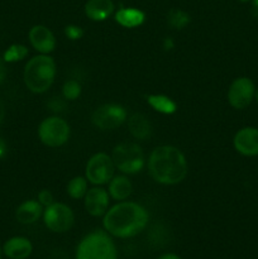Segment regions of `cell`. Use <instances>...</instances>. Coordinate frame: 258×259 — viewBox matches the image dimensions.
<instances>
[{"label":"cell","mask_w":258,"mask_h":259,"mask_svg":"<svg viewBox=\"0 0 258 259\" xmlns=\"http://www.w3.org/2000/svg\"><path fill=\"white\" fill-rule=\"evenodd\" d=\"M149 220L146 207L133 201L114 205L104 215L103 225L110 235L121 239L136 237L147 227Z\"/></svg>","instance_id":"cell-1"},{"label":"cell","mask_w":258,"mask_h":259,"mask_svg":"<svg viewBox=\"0 0 258 259\" xmlns=\"http://www.w3.org/2000/svg\"><path fill=\"white\" fill-rule=\"evenodd\" d=\"M148 172L158 184L177 185L186 177L187 161L184 153L176 147H157L149 156Z\"/></svg>","instance_id":"cell-2"},{"label":"cell","mask_w":258,"mask_h":259,"mask_svg":"<svg viewBox=\"0 0 258 259\" xmlns=\"http://www.w3.org/2000/svg\"><path fill=\"white\" fill-rule=\"evenodd\" d=\"M56 62L52 57L47 55H39L30 58L24 68L25 86L28 90L34 94H43L52 86L55 81Z\"/></svg>","instance_id":"cell-3"},{"label":"cell","mask_w":258,"mask_h":259,"mask_svg":"<svg viewBox=\"0 0 258 259\" xmlns=\"http://www.w3.org/2000/svg\"><path fill=\"white\" fill-rule=\"evenodd\" d=\"M118 250L108 232L95 230L81 239L76 249V259H116Z\"/></svg>","instance_id":"cell-4"},{"label":"cell","mask_w":258,"mask_h":259,"mask_svg":"<svg viewBox=\"0 0 258 259\" xmlns=\"http://www.w3.org/2000/svg\"><path fill=\"white\" fill-rule=\"evenodd\" d=\"M115 168L125 175H136L144 167V154L136 143H120L115 146L111 154Z\"/></svg>","instance_id":"cell-5"},{"label":"cell","mask_w":258,"mask_h":259,"mask_svg":"<svg viewBox=\"0 0 258 259\" xmlns=\"http://www.w3.org/2000/svg\"><path fill=\"white\" fill-rule=\"evenodd\" d=\"M38 136L45 146L51 148L61 147L70 138V125L65 119L50 116L39 124Z\"/></svg>","instance_id":"cell-6"},{"label":"cell","mask_w":258,"mask_h":259,"mask_svg":"<svg viewBox=\"0 0 258 259\" xmlns=\"http://www.w3.org/2000/svg\"><path fill=\"white\" fill-rule=\"evenodd\" d=\"M45 225L53 233H66L72 228L75 215L70 206L62 202H53L43 211Z\"/></svg>","instance_id":"cell-7"},{"label":"cell","mask_w":258,"mask_h":259,"mask_svg":"<svg viewBox=\"0 0 258 259\" xmlns=\"http://www.w3.org/2000/svg\"><path fill=\"white\" fill-rule=\"evenodd\" d=\"M128 118L125 109L119 104H104L91 115V123L101 131H113L123 125Z\"/></svg>","instance_id":"cell-8"},{"label":"cell","mask_w":258,"mask_h":259,"mask_svg":"<svg viewBox=\"0 0 258 259\" xmlns=\"http://www.w3.org/2000/svg\"><path fill=\"white\" fill-rule=\"evenodd\" d=\"M115 166L106 153H96L86 164V179L93 185H105L114 177Z\"/></svg>","instance_id":"cell-9"},{"label":"cell","mask_w":258,"mask_h":259,"mask_svg":"<svg viewBox=\"0 0 258 259\" xmlns=\"http://www.w3.org/2000/svg\"><path fill=\"white\" fill-rule=\"evenodd\" d=\"M255 86L254 82L249 77H238L230 83L229 90H228V101L230 106H233L237 110H243L254 99Z\"/></svg>","instance_id":"cell-10"},{"label":"cell","mask_w":258,"mask_h":259,"mask_svg":"<svg viewBox=\"0 0 258 259\" xmlns=\"http://www.w3.org/2000/svg\"><path fill=\"white\" fill-rule=\"evenodd\" d=\"M233 144L238 153L245 157L258 156V128L245 126L235 133Z\"/></svg>","instance_id":"cell-11"},{"label":"cell","mask_w":258,"mask_h":259,"mask_svg":"<svg viewBox=\"0 0 258 259\" xmlns=\"http://www.w3.org/2000/svg\"><path fill=\"white\" fill-rule=\"evenodd\" d=\"M109 192L103 187H93L85 195V209L91 217H103L109 209Z\"/></svg>","instance_id":"cell-12"},{"label":"cell","mask_w":258,"mask_h":259,"mask_svg":"<svg viewBox=\"0 0 258 259\" xmlns=\"http://www.w3.org/2000/svg\"><path fill=\"white\" fill-rule=\"evenodd\" d=\"M28 37H29V42L33 48L42 55H48L55 51L56 38L46 25L37 24L32 27L28 33Z\"/></svg>","instance_id":"cell-13"},{"label":"cell","mask_w":258,"mask_h":259,"mask_svg":"<svg viewBox=\"0 0 258 259\" xmlns=\"http://www.w3.org/2000/svg\"><path fill=\"white\" fill-rule=\"evenodd\" d=\"M32 252V243L24 237H13L3 245V253L9 259H27Z\"/></svg>","instance_id":"cell-14"},{"label":"cell","mask_w":258,"mask_h":259,"mask_svg":"<svg viewBox=\"0 0 258 259\" xmlns=\"http://www.w3.org/2000/svg\"><path fill=\"white\" fill-rule=\"evenodd\" d=\"M114 3L111 0H88L85 4V14L94 22L106 20L114 13Z\"/></svg>","instance_id":"cell-15"},{"label":"cell","mask_w":258,"mask_h":259,"mask_svg":"<svg viewBox=\"0 0 258 259\" xmlns=\"http://www.w3.org/2000/svg\"><path fill=\"white\" fill-rule=\"evenodd\" d=\"M43 215V206L37 200H27L18 206L15 218L20 224H33Z\"/></svg>","instance_id":"cell-16"},{"label":"cell","mask_w":258,"mask_h":259,"mask_svg":"<svg viewBox=\"0 0 258 259\" xmlns=\"http://www.w3.org/2000/svg\"><path fill=\"white\" fill-rule=\"evenodd\" d=\"M146 20V14L136 8H121L115 13V22L124 28H137Z\"/></svg>","instance_id":"cell-17"},{"label":"cell","mask_w":258,"mask_h":259,"mask_svg":"<svg viewBox=\"0 0 258 259\" xmlns=\"http://www.w3.org/2000/svg\"><path fill=\"white\" fill-rule=\"evenodd\" d=\"M128 128L132 136L139 141H146L152 133L151 121L144 114L136 113L129 118Z\"/></svg>","instance_id":"cell-18"},{"label":"cell","mask_w":258,"mask_h":259,"mask_svg":"<svg viewBox=\"0 0 258 259\" xmlns=\"http://www.w3.org/2000/svg\"><path fill=\"white\" fill-rule=\"evenodd\" d=\"M108 190L110 197H113L114 200H118V201H121V200H125L131 196L133 186H132V182L129 181L128 177L115 176L109 182Z\"/></svg>","instance_id":"cell-19"},{"label":"cell","mask_w":258,"mask_h":259,"mask_svg":"<svg viewBox=\"0 0 258 259\" xmlns=\"http://www.w3.org/2000/svg\"><path fill=\"white\" fill-rule=\"evenodd\" d=\"M147 103L154 110L161 114H164V115H171V114L176 113L177 110V104L171 98H168L166 95H159V94H157V95H149L147 98Z\"/></svg>","instance_id":"cell-20"},{"label":"cell","mask_w":258,"mask_h":259,"mask_svg":"<svg viewBox=\"0 0 258 259\" xmlns=\"http://www.w3.org/2000/svg\"><path fill=\"white\" fill-rule=\"evenodd\" d=\"M88 192V179L82 176H76L67 184V194L72 199L78 200L85 197Z\"/></svg>","instance_id":"cell-21"},{"label":"cell","mask_w":258,"mask_h":259,"mask_svg":"<svg viewBox=\"0 0 258 259\" xmlns=\"http://www.w3.org/2000/svg\"><path fill=\"white\" fill-rule=\"evenodd\" d=\"M167 22H168L169 27H172L174 29H184L191 22V18L184 10L174 8L167 14Z\"/></svg>","instance_id":"cell-22"},{"label":"cell","mask_w":258,"mask_h":259,"mask_svg":"<svg viewBox=\"0 0 258 259\" xmlns=\"http://www.w3.org/2000/svg\"><path fill=\"white\" fill-rule=\"evenodd\" d=\"M28 48L25 47L24 45H12L7 51L4 52V56H3V60L5 62H18V61L24 60L28 56Z\"/></svg>","instance_id":"cell-23"},{"label":"cell","mask_w":258,"mask_h":259,"mask_svg":"<svg viewBox=\"0 0 258 259\" xmlns=\"http://www.w3.org/2000/svg\"><path fill=\"white\" fill-rule=\"evenodd\" d=\"M62 95L66 100L73 101L81 95V85L76 80H68L63 83Z\"/></svg>","instance_id":"cell-24"},{"label":"cell","mask_w":258,"mask_h":259,"mask_svg":"<svg viewBox=\"0 0 258 259\" xmlns=\"http://www.w3.org/2000/svg\"><path fill=\"white\" fill-rule=\"evenodd\" d=\"M65 35L70 40H78L82 38L83 35V29L78 25L70 24L67 27H65Z\"/></svg>","instance_id":"cell-25"},{"label":"cell","mask_w":258,"mask_h":259,"mask_svg":"<svg viewBox=\"0 0 258 259\" xmlns=\"http://www.w3.org/2000/svg\"><path fill=\"white\" fill-rule=\"evenodd\" d=\"M38 201L40 202L42 206H50L51 204H53V195L50 190H42V191L38 194Z\"/></svg>","instance_id":"cell-26"},{"label":"cell","mask_w":258,"mask_h":259,"mask_svg":"<svg viewBox=\"0 0 258 259\" xmlns=\"http://www.w3.org/2000/svg\"><path fill=\"white\" fill-rule=\"evenodd\" d=\"M5 76H7V68H5V61L0 57V85L4 81Z\"/></svg>","instance_id":"cell-27"},{"label":"cell","mask_w":258,"mask_h":259,"mask_svg":"<svg viewBox=\"0 0 258 259\" xmlns=\"http://www.w3.org/2000/svg\"><path fill=\"white\" fill-rule=\"evenodd\" d=\"M7 152H8L7 143H5L4 139L0 138V159H3L5 156H7Z\"/></svg>","instance_id":"cell-28"},{"label":"cell","mask_w":258,"mask_h":259,"mask_svg":"<svg viewBox=\"0 0 258 259\" xmlns=\"http://www.w3.org/2000/svg\"><path fill=\"white\" fill-rule=\"evenodd\" d=\"M4 116H5V108H4V103L2 101V99H0V124L3 123V120H4Z\"/></svg>","instance_id":"cell-29"},{"label":"cell","mask_w":258,"mask_h":259,"mask_svg":"<svg viewBox=\"0 0 258 259\" xmlns=\"http://www.w3.org/2000/svg\"><path fill=\"white\" fill-rule=\"evenodd\" d=\"M158 259H181L177 254H174V253H166V254L161 255Z\"/></svg>","instance_id":"cell-30"},{"label":"cell","mask_w":258,"mask_h":259,"mask_svg":"<svg viewBox=\"0 0 258 259\" xmlns=\"http://www.w3.org/2000/svg\"><path fill=\"white\" fill-rule=\"evenodd\" d=\"M172 47H174V42H172L171 39H168V38H167V39L164 40V48H166V50H171Z\"/></svg>","instance_id":"cell-31"},{"label":"cell","mask_w":258,"mask_h":259,"mask_svg":"<svg viewBox=\"0 0 258 259\" xmlns=\"http://www.w3.org/2000/svg\"><path fill=\"white\" fill-rule=\"evenodd\" d=\"M252 4L255 9H258V0H252Z\"/></svg>","instance_id":"cell-32"},{"label":"cell","mask_w":258,"mask_h":259,"mask_svg":"<svg viewBox=\"0 0 258 259\" xmlns=\"http://www.w3.org/2000/svg\"><path fill=\"white\" fill-rule=\"evenodd\" d=\"M254 99H255V101H257V103H258V89H255V94H254Z\"/></svg>","instance_id":"cell-33"},{"label":"cell","mask_w":258,"mask_h":259,"mask_svg":"<svg viewBox=\"0 0 258 259\" xmlns=\"http://www.w3.org/2000/svg\"><path fill=\"white\" fill-rule=\"evenodd\" d=\"M238 2H240V3H248V2H250V0H238Z\"/></svg>","instance_id":"cell-34"},{"label":"cell","mask_w":258,"mask_h":259,"mask_svg":"<svg viewBox=\"0 0 258 259\" xmlns=\"http://www.w3.org/2000/svg\"><path fill=\"white\" fill-rule=\"evenodd\" d=\"M2 254H3V249L0 248V259H2Z\"/></svg>","instance_id":"cell-35"}]
</instances>
